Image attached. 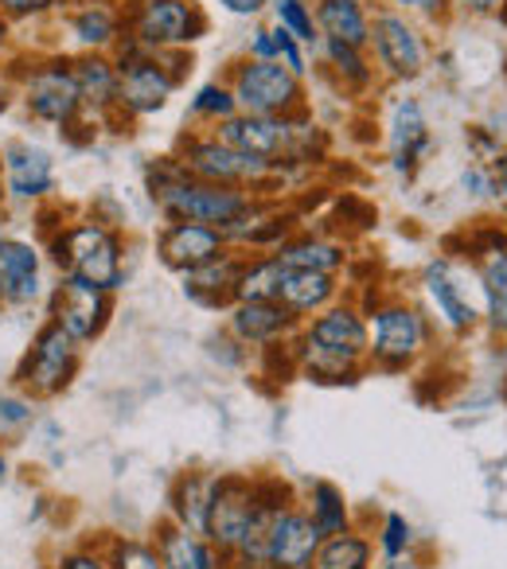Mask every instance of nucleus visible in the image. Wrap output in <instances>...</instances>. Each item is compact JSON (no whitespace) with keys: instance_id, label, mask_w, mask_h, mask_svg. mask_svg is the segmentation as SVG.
I'll return each mask as SVG.
<instances>
[{"instance_id":"nucleus-39","label":"nucleus","mask_w":507,"mask_h":569,"mask_svg":"<svg viewBox=\"0 0 507 569\" xmlns=\"http://www.w3.org/2000/svg\"><path fill=\"white\" fill-rule=\"evenodd\" d=\"M465 141H468V149H473L476 164H496V160L504 157V149H507V144L499 141V133H491L488 126H468Z\"/></svg>"},{"instance_id":"nucleus-12","label":"nucleus","mask_w":507,"mask_h":569,"mask_svg":"<svg viewBox=\"0 0 507 569\" xmlns=\"http://www.w3.org/2000/svg\"><path fill=\"white\" fill-rule=\"evenodd\" d=\"M254 511H258V480H250V476H219L211 491L203 538L227 558V553H235L242 546Z\"/></svg>"},{"instance_id":"nucleus-4","label":"nucleus","mask_w":507,"mask_h":569,"mask_svg":"<svg viewBox=\"0 0 507 569\" xmlns=\"http://www.w3.org/2000/svg\"><path fill=\"white\" fill-rule=\"evenodd\" d=\"M371 343H367V367L387 375H402L418 363L434 343V325L418 305L382 301L367 312Z\"/></svg>"},{"instance_id":"nucleus-17","label":"nucleus","mask_w":507,"mask_h":569,"mask_svg":"<svg viewBox=\"0 0 507 569\" xmlns=\"http://www.w3.org/2000/svg\"><path fill=\"white\" fill-rule=\"evenodd\" d=\"M320 542H325L320 527L309 519V511L301 503H294L266 530V558H270L274 569H309Z\"/></svg>"},{"instance_id":"nucleus-18","label":"nucleus","mask_w":507,"mask_h":569,"mask_svg":"<svg viewBox=\"0 0 507 569\" xmlns=\"http://www.w3.org/2000/svg\"><path fill=\"white\" fill-rule=\"evenodd\" d=\"M421 289H426V297H429V309L437 312V320H441L453 336L476 332L480 309H476L473 297L465 293V284H460L457 269H453L449 261L445 258L429 261V266L421 269Z\"/></svg>"},{"instance_id":"nucleus-29","label":"nucleus","mask_w":507,"mask_h":569,"mask_svg":"<svg viewBox=\"0 0 507 569\" xmlns=\"http://www.w3.org/2000/svg\"><path fill=\"white\" fill-rule=\"evenodd\" d=\"M312 569H375V542L356 527L328 535L312 558Z\"/></svg>"},{"instance_id":"nucleus-37","label":"nucleus","mask_w":507,"mask_h":569,"mask_svg":"<svg viewBox=\"0 0 507 569\" xmlns=\"http://www.w3.org/2000/svg\"><path fill=\"white\" fill-rule=\"evenodd\" d=\"M375 546H379V553L387 561H402L406 553H410V546H414L410 519H406V515H398V511H387V515H382V527H379Z\"/></svg>"},{"instance_id":"nucleus-38","label":"nucleus","mask_w":507,"mask_h":569,"mask_svg":"<svg viewBox=\"0 0 507 569\" xmlns=\"http://www.w3.org/2000/svg\"><path fill=\"white\" fill-rule=\"evenodd\" d=\"M36 421V398L28 395H0V433H20Z\"/></svg>"},{"instance_id":"nucleus-42","label":"nucleus","mask_w":507,"mask_h":569,"mask_svg":"<svg viewBox=\"0 0 507 569\" xmlns=\"http://www.w3.org/2000/svg\"><path fill=\"white\" fill-rule=\"evenodd\" d=\"M460 188L476 199H496V172H491V164H468L465 176H460Z\"/></svg>"},{"instance_id":"nucleus-26","label":"nucleus","mask_w":507,"mask_h":569,"mask_svg":"<svg viewBox=\"0 0 507 569\" xmlns=\"http://www.w3.org/2000/svg\"><path fill=\"white\" fill-rule=\"evenodd\" d=\"M152 546H157L165 569H222V553L203 535H191V530L176 527L172 519L160 522Z\"/></svg>"},{"instance_id":"nucleus-10","label":"nucleus","mask_w":507,"mask_h":569,"mask_svg":"<svg viewBox=\"0 0 507 569\" xmlns=\"http://www.w3.org/2000/svg\"><path fill=\"white\" fill-rule=\"evenodd\" d=\"M20 98H24L28 113L36 121L63 129V133L67 129H79V118L87 113L67 56H51L43 63H32V71L20 74Z\"/></svg>"},{"instance_id":"nucleus-16","label":"nucleus","mask_w":507,"mask_h":569,"mask_svg":"<svg viewBox=\"0 0 507 569\" xmlns=\"http://www.w3.org/2000/svg\"><path fill=\"white\" fill-rule=\"evenodd\" d=\"M387 149H390V168L398 176H414L421 168V160L434 149V133H429L426 110L418 98H395L387 113Z\"/></svg>"},{"instance_id":"nucleus-49","label":"nucleus","mask_w":507,"mask_h":569,"mask_svg":"<svg viewBox=\"0 0 507 569\" xmlns=\"http://www.w3.org/2000/svg\"><path fill=\"white\" fill-rule=\"evenodd\" d=\"M9 40H12V24L4 17H0V56H4V48H9Z\"/></svg>"},{"instance_id":"nucleus-2","label":"nucleus","mask_w":507,"mask_h":569,"mask_svg":"<svg viewBox=\"0 0 507 569\" xmlns=\"http://www.w3.org/2000/svg\"><path fill=\"white\" fill-rule=\"evenodd\" d=\"M48 250L59 273L82 277L106 293H118L126 284V238L118 234V227L95 219V214L59 227L48 238Z\"/></svg>"},{"instance_id":"nucleus-47","label":"nucleus","mask_w":507,"mask_h":569,"mask_svg":"<svg viewBox=\"0 0 507 569\" xmlns=\"http://www.w3.org/2000/svg\"><path fill=\"white\" fill-rule=\"evenodd\" d=\"M219 9L238 20H254L262 17V12H270V0H219Z\"/></svg>"},{"instance_id":"nucleus-24","label":"nucleus","mask_w":507,"mask_h":569,"mask_svg":"<svg viewBox=\"0 0 507 569\" xmlns=\"http://www.w3.org/2000/svg\"><path fill=\"white\" fill-rule=\"evenodd\" d=\"M340 297V273H312V269H289L281 277L278 305L289 309L297 320H309L317 312H325L328 305H336Z\"/></svg>"},{"instance_id":"nucleus-52","label":"nucleus","mask_w":507,"mask_h":569,"mask_svg":"<svg viewBox=\"0 0 507 569\" xmlns=\"http://www.w3.org/2000/svg\"><path fill=\"white\" fill-rule=\"evenodd\" d=\"M504 402H507V382H504Z\"/></svg>"},{"instance_id":"nucleus-20","label":"nucleus","mask_w":507,"mask_h":569,"mask_svg":"<svg viewBox=\"0 0 507 569\" xmlns=\"http://www.w3.org/2000/svg\"><path fill=\"white\" fill-rule=\"evenodd\" d=\"M43 258L40 246L24 242V238H0V305L24 309V305L40 301L43 293Z\"/></svg>"},{"instance_id":"nucleus-6","label":"nucleus","mask_w":507,"mask_h":569,"mask_svg":"<svg viewBox=\"0 0 507 569\" xmlns=\"http://www.w3.org/2000/svg\"><path fill=\"white\" fill-rule=\"evenodd\" d=\"M227 87L238 102V113H262V118H301L309 113L305 79L289 67L262 63V59H238L227 71Z\"/></svg>"},{"instance_id":"nucleus-19","label":"nucleus","mask_w":507,"mask_h":569,"mask_svg":"<svg viewBox=\"0 0 507 569\" xmlns=\"http://www.w3.org/2000/svg\"><path fill=\"white\" fill-rule=\"evenodd\" d=\"M227 238L219 227H207V222H165V230L157 234V253L168 269L176 273H191V269L207 266L219 253H227Z\"/></svg>"},{"instance_id":"nucleus-48","label":"nucleus","mask_w":507,"mask_h":569,"mask_svg":"<svg viewBox=\"0 0 507 569\" xmlns=\"http://www.w3.org/2000/svg\"><path fill=\"white\" fill-rule=\"evenodd\" d=\"M491 172H496V199L504 203V211H507V149H504V157L491 164Z\"/></svg>"},{"instance_id":"nucleus-54","label":"nucleus","mask_w":507,"mask_h":569,"mask_svg":"<svg viewBox=\"0 0 507 569\" xmlns=\"http://www.w3.org/2000/svg\"><path fill=\"white\" fill-rule=\"evenodd\" d=\"M309 569H312V566H309Z\"/></svg>"},{"instance_id":"nucleus-11","label":"nucleus","mask_w":507,"mask_h":569,"mask_svg":"<svg viewBox=\"0 0 507 569\" xmlns=\"http://www.w3.org/2000/svg\"><path fill=\"white\" fill-rule=\"evenodd\" d=\"M113 317V293L98 289V284L82 281V277L59 273L56 289H51V317L71 340L95 343L98 336L110 328Z\"/></svg>"},{"instance_id":"nucleus-7","label":"nucleus","mask_w":507,"mask_h":569,"mask_svg":"<svg viewBox=\"0 0 507 569\" xmlns=\"http://www.w3.org/2000/svg\"><path fill=\"white\" fill-rule=\"evenodd\" d=\"M82 367V343L71 340L56 320H43L32 336V348L24 351L17 367V387L28 398H59L63 390H71L74 375Z\"/></svg>"},{"instance_id":"nucleus-15","label":"nucleus","mask_w":507,"mask_h":569,"mask_svg":"<svg viewBox=\"0 0 507 569\" xmlns=\"http://www.w3.org/2000/svg\"><path fill=\"white\" fill-rule=\"evenodd\" d=\"M0 172H4V191L24 203L48 199L56 191V160L43 144L24 141V137L0 149Z\"/></svg>"},{"instance_id":"nucleus-46","label":"nucleus","mask_w":507,"mask_h":569,"mask_svg":"<svg viewBox=\"0 0 507 569\" xmlns=\"http://www.w3.org/2000/svg\"><path fill=\"white\" fill-rule=\"evenodd\" d=\"M507 0H449V9L460 12V17H473V20H488L504 12Z\"/></svg>"},{"instance_id":"nucleus-36","label":"nucleus","mask_w":507,"mask_h":569,"mask_svg":"<svg viewBox=\"0 0 507 569\" xmlns=\"http://www.w3.org/2000/svg\"><path fill=\"white\" fill-rule=\"evenodd\" d=\"M106 561H110V569H165L157 546L133 542V538H113L106 546Z\"/></svg>"},{"instance_id":"nucleus-50","label":"nucleus","mask_w":507,"mask_h":569,"mask_svg":"<svg viewBox=\"0 0 507 569\" xmlns=\"http://www.w3.org/2000/svg\"><path fill=\"white\" fill-rule=\"evenodd\" d=\"M9 476V457H4V449H0V480Z\"/></svg>"},{"instance_id":"nucleus-9","label":"nucleus","mask_w":507,"mask_h":569,"mask_svg":"<svg viewBox=\"0 0 507 569\" xmlns=\"http://www.w3.org/2000/svg\"><path fill=\"white\" fill-rule=\"evenodd\" d=\"M367 56H371L375 71L382 79L414 82L429 67V40L418 28V20L379 4V9H371V43H367Z\"/></svg>"},{"instance_id":"nucleus-51","label":"nucleus","mask_w":507,"mask_h":569,"mask_svg":"<svg viewBox=\"0 0 507 569\" xmlns=\"http://www.w3.org/2000/svg\"><path fill=\"white\" fill-rule=\"evenodd\" d=\"M59 4H71V9H74V4H87V0H59Z\"/></svg>"},{"instance_id":"nucleus-23","label":"nucleus","mask_w":507,"mask_h":569,"mask_svg":"<svg viewBox=\"0 0 507 569\" xmlns=\"http://www.w3.org/2000/svg\"><path fill=\"white\" fill-rule=\"evenodd\" d=\"M67 32L82 51H106L110 56L126 36V12L113 0H87V4H74L67 12Z\"/></svg>"},{"instance_id":"nucleus-35","label":"nucleus","mask_w":507,"mask_h":569,"mask_svg":"<svg viewBox=\"0 0 507 569\" xmlns=\"http://www.w3.org/2000/svg\"><path fill=\"white\" fill-rule=\"evenodd\" d=\"M188 113L196 121H207V126H222L227 118H235L238 102H235V94H230L227 79H222V82H203V87L191 94Z\"/></svg>"},{"instance_id":"nucleus-27","label":"nucleus","mask_w":507,"mask_h":569,"mask_svg":"<svg viewBox=\"0 0 507 569\" xmlns=\"http://www.w3.org/2000/svg\"><path fill=\"white\" fill-rule=\"evenodd\" d=\"M215 472H183L172 483V496H168V511L172 522L191 535H207V511H211V491H215Z\"/></svg>"},{"instance_id":"nucleus-53","label":"nucleus","mask_w":507,"mask_h":569,"mask_svg":"<svg viewBox=\"0 0 507 569\" xmlns=\"http://www.w3.org/2000/svg\"><path fill=\"white\" fill-rule=\"evenodd\" d=\"M504 24H507V17H504Z\"/></svg>"},{"instance_id":"nucleus-43","label":"nucleus","mask_w":507,"mask_h":569,"mask_svg":"<svg viewBox=\"0 0 507 569\" xmlns=\"http://www.w3.org/2000/svg\"><path fill=\"white\" fill-rule=\"evenodd\" d=\"M387 9L402 12L410 20H441L449 12V0H387Z\"/></svg>"},{"instance_id":"nucleus-1","label":"nucleus","mask_w":507,"mask_h":569,"mask_svg":"<svg viewBox=\"0 0 507 569\" xmlns=\"http://www.w3.org/2000/svg\"><path fill=\"white\" fill-rule=\"evenodd\" d=\"M145 183L168 222H207L227 230L230 222L262 203L250 188H215V183L191 180L176 157H160L157 164H149Z\"/></svg>"},{"instance_id":"nucleus-45","label":"nucleus","mask_w":507,"mask_h":569,"mask_svg":"<svg viewBox=\"0 0 507 569\" xmlns=\"http://www.w3.org/2000/svg\"><path fill=\"white\" fill-rule=\"evenodd\" d=\"M56 569H110V561H106V550L79 546V550H67Z\"/></svg>"},{"instance_id":"nucleus-22","label":"nucleus","mask_w":507,"mask_h":569,"mask_svg":"<svg viewBox=\"0 0 507 569\" xmlns=\"http://www.w3.org/2000/svg\"><path fill=\"white\" fill-rule=\"evenodd\" d=\"M242 266H246V253L230 246V250L219 253L215 261L183 273V293H188V301L203 305V309H230V305H235Z\"/></svg>"},{"instance_id":"nucleus-13","label":"nucleus","mask_w":507,"mask_h":569,"mask_svg":"<svg viewBox=\"0 0 507 569\" xmlns=\"http://www.w3.org/2000/svg\"><path fill=\"white\" fill-rule=\"evenodd\" d=\"M297 340L309 348L332 351L340 359L367 367V343H371V328H367V312L359 305H328L325 312L309 317L297 328Z\"/></svg>"},{"instance_id":"nucleus-3","label":"nucleus","mask_w":507,"mask_h":569,"mask_svg":"<svg viewBox=\"0 0 507 569\" xmlns=\"http://www.w3.org/2000/svg\"><path fill=\"white\" fill-rule=\"evenodd\" d=\"M118 59V110L121 118H152L172 102L176 87L183 82V51H165V56H149L137 48L129 36L113 48Z\"/></svg>"},{"instance_id":"nucleus-34","label":"nucleus","mask_w":507,"mask_h":569,"mask_svg":"<svg viewBox=\"0 0 507 569\" xmlns=\"http://www.w3.org/2000/svg\"><path fill=\"white\" fill-rule=\"evenodd\" d=\"M270 17L281 32H289L297 43L305 48H317L320 32H317V20H312V4L309 0H270Z\"/></svg>"},{"instance_id":"nucleus-41","label":"nucleus","mask_w":507,"mask_h":569,"mask_svg":"<svg viewBox=\"0 0 507 569\" xmlns=\"http://www.w3.org/2000/svg\"><path fill=\"white\" fill-rule=\"evenodd\" d=\"M56 9H63L59 0H0V17L17 24V20H40V17H51Z\"/></svg>"},{"instance_id":"nucleus-5","label":"nucleus","mask_w":507,"mask_h":569,"mask_svg":"<svg viewBox=\"0 0 507 569\" xmlns=\"http://www.w3.org/2000/svg\"><path fill=\"white\" fill-rule=\"evenodd\" d=\"M211 32L199 0H133L126 12V36L149 56L188 51Z\"/></svg>"},{"instance_id":"nucleus-8","label":"nucleus","mask_w":507,"mask_h":569,"mask_svg":"<svg viewBox=\"0 0 507 569\" xmlns=\"http://www.w3.org/2000/svg\"><path fill=\"white\" fill-rule=\"evenodd\" d=\"M180 160V168L191 176V180H203L215 183V188H250L258 191L270 176H278L270 164L262 160L246 157V152L230 149L227 141L207 129V133H183L180 137V149L172 152Z\"/></svg>"},{"instance_id":"nucleus-14","label":"nucleus","mask_w":507,"mask_h":569,"mask_svg":"<svg viewBox=\"0 0 507 569\" xmlns=\"http://www.w3.org/2000/svg\"><path fill=\"white\" fill-rule=\"evenodd\" d=\"M301 320L278 301H235L227 309V332L242 343L246 351H270L286 348L297 336Z\"/></svg>"},{"instance_id":"nucleus-30","label":"nucleus","mask_w":507,"mask_h":569,"mask_svg":"<svg viewBox=\"0 0 507 569\" xmlns=\"http://www.w3.org/2000/svg\"><path fill=\"white\" fill-rule=\"evenodd\" d=\"M476 277H480L484 293V325L491 336H507V253H491V258L476 261Z\"/></svg>"},{"instance_id":"nucleus-31","label":"nucleus","mask_w":507,"mask_h":569,"mask_svg":"<svg viewBox=\"0 0 507 569\" xmlns=\"http://www.w3.org/2000/svg\"><path fill=\"white\" fill-rule=\"evenodd\" d=\"M320 56H325V67L336 74V82H340L344 90H356V94H364V90L375 87V63L371 56H367L364 48H348V43H336V40H320L317 43Z\"/></svg>"},{"instance_id":"nucleus-21","label":"nucleus","mask_w":507,"mask_h":569,"mask_svg":"<svg viewBox=\"0 0 507 569\" xmlns=\"http://www.w3.org/2000/svg\"><path fill=\"white\" fill-rule=\"evenodd\" d=\"M71 74L74 87H79V98L95 118H110L118 110V59L106 56V51H82V56L71 59Z\"/></svg>"},{"instance_id":"nucleus-25","label":"nucleus","mask_w":507,"mask_h":569,"mask_svg":"<svg viewBox=\"0 0 507 569\" xmlns=\"http://www.w3.org/2000/svg\"><path fill=\"white\" fill-rule=\"evenodd\" d=\"M312 20H317L320 40L364 51L371 43V4L367 0H312Z\"/></svg>"},{"instance_id":"nucleus-33","label":"nucleus","mask_w":507,"mask_h":569,"mask_svg":"<svg viewBox=\"0 0 507 569\" xmlns=\"http://www.w3.org/2000/svg\"><path fill=\"white\" fill-rule=\"evenodd\" d=\"M305 511H309V519L320 527V535H340V530L351 527V503L348 496H344L336 483L328 480H317L309 483V499H305Z\"/></svg>"},{"instance_id":"nucleus-40","label":"nucleus","mask_w":507,"mask_h":569,"mask_svg":"<svg viewBox=\"0 0 507 569\" xmlns=\"http://www.w3.org/2000/svg\"><path fill=\"white\" fill-rule=\"evenodd\" d=\"M246 59H262V63H278V59H281V28H278V24L254 28V36L246 40Z\"/></svg>"},{"instance_id":"nucleus-32","label":"nucleus","mask_w":507,"mask_h":569,"mask_svg":"<svg viewBox=\"0 0 507 569\" xmlns=\"http://www.w3.org/2000/svg\"><path fill=\"white\" fill-rule=\"evenodd\" d=\"M281 277H286V266L278 261V253H254V258L246 253L235 301H278Z\"/></svg>"},{"instance_id":"nucleus-28","label":"nucleus","mask_w":507,"mask_h":569,"mask_svg":"<svg viewBox=\"0 0 507 569\" xmlns=\"http://www.w3.org/2000/svg\"><path fill=\"white\" fill-rule=\"evenodd\" d=\"M278 261L289 269H312V273H340L344 266H348V250H344L340 242H332V238L325 234H305V230H297L289 242H281L278 250Z\"/></svg>"},{"instance_id":"nucleus-44","label":"nucleus","mask_w":507,"mask_h":569,"mask_svg":"<svg viewBox=\"0 0 507 569\" xmlns=\"http://www.w3.org/2000/svg\"><path fill=\"white\" fill-rule=\"evenodd\" d=\"M278 63L289 67L297 79H305V74H309V48H305V43H297L289 32H281V59H278Z\"/></svg>"}]
</instances>
